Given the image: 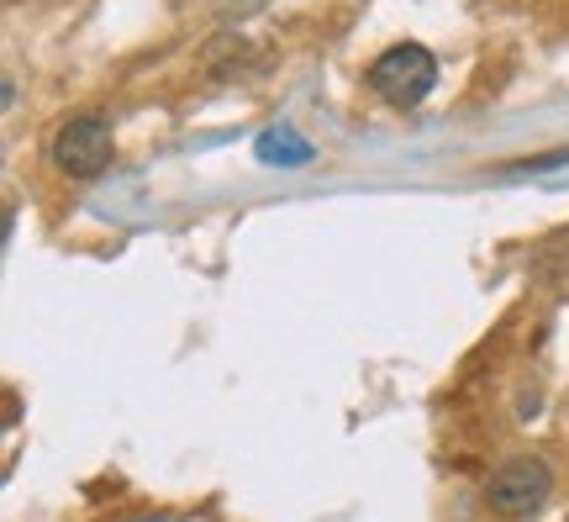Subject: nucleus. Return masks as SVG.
<instances>
[{"instance_id": "f03ea898", "label": "nucleus", "mask_w": 569, "mask_h": 522, "mask_svg": "<svg viewBox=\"0 0 569 522\" xmlns=\"http://www.w3.org/2000/svg\"><path fill=\"white\" fill-rule=\"evenodd\" d=\"M549 496H553V470L538 460V454H517V460H507L486 485L490 512L507 518V522L538 518V512L549 506Z\"/></svg>"}, {"instance_id": "20e7f679", "label": "nucleus", "mask_w": 569, "mask_h": 522, "mask_svg": "<svg viewBox=\"0 0 569 522\" xmlns=\"http://www.w3.org/2000/svg\"><path fill=\"white\" fill-rule=\"evenodd\" d=\"M253 154L264 164H284V169H296V164H311V142L296 138L290 127H269L264 138L253 142Z\"/></svg>"}, {"instance_id": "7ed1b4c3", "label": "nucleus", "mask_w": 569, "mask_h": 522, "mask_svg": "<svg viewBox=\"0 0 569 522\" xmlns=\"http://www.w3.org/2000/svg\"><path fill=\"white\" fill-rule=\"evenodd\" d=\"M53 164H59L69 180H96L106 164H111V154H117V138H111V121L101 117V111H84V117H69L53 132Z\"/></svg>"}, {"instance_id": "f257e3e1", "label": "nucleus", "mask_w": 569, "mask_h": 522, "mask_svg": "<svg viewBox=\"0 0 569 522\" xmlns=\"http://www.w3.org/2000/svg\"><path fill=\"white\" fill-rule=\"evenodd\" d=\"M432 85H438V59L422 42H390L386 53L369 63V90L386 106H396V111L422 106L432 96Z\"/></svg>"}]
</instances>
